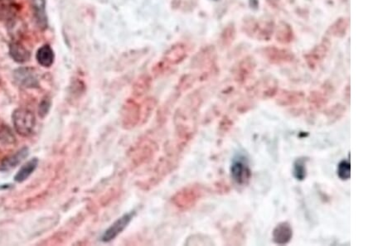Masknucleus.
I'll use <instances>...</instances> for the list:
<instances>
[{"instance_id":"nucleus-1","label":"nucleus","mask_w":373,"mask_h":246,"mask_svg":"<svg viewBox=\"0 0 373 246\" xmlns=\"http://www.w3.org/2000/svg\"><path fill=\"white\" fill-rule=\"evenodd\" d=\"M233 181L240 186H245L251 178V170L247 157L239 154L233 157L230 168Z\"/></svg>"},{"instance_id":"nucleus-5","label":"nucleus","mask_w":373,"mask_h":246,"mask_svg":"<svg viewBox=\"0 0 373 246\" xmlns=\"http://www.w3.org/2000/svg\"><path fill=\"white\" fill-rule=\"evenodd\" d=\"M293 228L290 223L283 221L278 224L272 231L273 242L279 246H285L290 243L293 238Z\"/></svg>"},{"instance_id":"nucleus-15","label":"nucleus","mask_w":373,"mask_h":246,"mask_svg":"<svg viewBox=\"0 0 373 246\" xmlns=\"http://www.w3.org/2000/svg\"><path fill=\"white\" fill-rule=\"evenodd\" d=\"M50 107H51V102L49 100L44 99L42 100L39 105V116L43 118L49 111Z\"/></svg>"},{"instance_id":"nucleus-14","label":"nucleus","mask_w":373,"mask_h":246,"mask_svg":"<svg viewBox=\"0 0 373 246\" xmlns=\"http://www.w3.org/2000/svg\"><path fill=\"white\" fill-rule=\"evenodd\" d=\"M0 140L4 142L5 144H11L14 141V136L9 128H3L0 129Z\"/></svg>"},{"instance_id":"nucleus-12","label":"nucleus","mask_w":373,"mask_h":246,"mask_svg":"<svg viewBox=\"0 0 373 246\" xmlns=\"http://www.w3.org/2000/svg\"><path fill=\"white\" fill-rule=\"evenodd\" d=\"M37 164H38V159L37 158H33V159L29 160V162H26L20 169L19 172L17 173L15 177H14V180L17 183H23L25 181L26 179L30 177L32 173H34L35 169L37 168Z\"/></svg>"},{"instance_id":"nucleus-7","label":"nucleus","mask_w":373,"mask_h":246,"mask_svg":"<svg viewBox=\"0 0 373 246\" xmlns=\"http://www.w3.org/2000/svg\"><path fill=\"white\" fill-rule=\"evenodd\" d=\"M28 155H29V149L23 148L22 150L16 152L14 154L6 157L0 163V171L8 172L16 168L25 157H28Z\"/></svg>"},{"instance_id":"nucleus-11","label":"nucleus","mask_w":373,"mask_h":246,"mask_svg":"<svg viewBox=\"0 0 373 246\" xmlns=\"http://www.w3.org/2000/svg\"><path fill=\"white\" fill-rule=\"evenodd\" d=\"M307 162H308L307 157H300L296 158L293 163L292 174L297 181H304L307 178V174H308Z\"/></svg>"},{"instance_id":"nucleus-10","label":"nucleus","mask_w":373,"mask_h":246,"mask_svg":"<svg viewBox=\"0 0 373 246\" xmlns=\"http://www.w3.org/2000/svg\"><path fill=\"white\" fill-rule=\"evenodd\" d=\"M36 59L38 64L43 67H50L54 62L55 54L49 45L45 44L37 50Z\"/></svg>"},{"instance_id":"nucleus-3","label":"nucleus","mask_w":373,"mask_h":246,"mask_svg":"<svg viewBox=\"0 0 373 246\" xmlns=\"http://www.w3.org/2000/svg\"><path fill=\"white\" fill-rule=\"evenodd\" d=\"M134 215H135V212H129L123 215L117 220H115V222L104 231L102 237V241L107 243L116 238L128 226L129 224L133 219Z\"/></svg>"},{"instance_id":"nucleus-13","label":"nucleus","mask_w":373,"mask_h":246,"mask_svg":"<svg viewBox=\"0 0 373 246\" xmlns=\"http://www.w3.org/2000/svg\"><path fill=\"white\" fill-rule=\"evenodd\" d=\"M337 175L342 181L349 180L351 178V164L347 160H342L337 167Z\"/></svg>"},{"instance_id":"nucleus-9","label":"nucleus","mask_w":373,"mask_h":246,"mask_svg":"<svg viewBox=\"0 0 373 246\" xmlns=\"http://www.w3.org/2000/svg\"><path fill=\"white\" fill-rule=\"evenodd\" d=\"M9 55L14 62L24 63L30 59L31 54L20 42H13L9 46Z\"/></svg>"},{"instance_id":"nucleus-2","label":"nucleus","mask_w":373,"mask_h":246,"mask_svg":"<svg viewBox=\"0 0 373 246\" xmlns=\"http://www.w3.org/2000/svg\"><path fill=\"white\" fill-rule=\"evenodd\" d=\"M13 123L15 130L22 136H29L35 126V116L31 110L19 108L13 112Z\"/></svg>"},{"instance_id":"nucleus-8","label":"nucleus","mask_w":373,"mask_h":246,"mask_svg":"<svg viewBox=\"0 0 373 246\" xmlns=\"http://www.w3.org/2000/svg\"><path fill=\"white\" fill-rule=\"evenodd\" d=\"M32 8L34 19L39 29L47 28V16L46 12V0H32Z\"/></svg>"},{"instance_id":"nucleus-6","label":"nucleus","mask_w":373,"mask_h":246,"mask_svg":"<svg viewBox=\"0 0 373 246\" xmlns=\"http://www.w3.org/2000/svg\"><path fill=\"white\" fill-rule=\"evenodd\" d=\"M19 6L12 0H0V19L7 25H13L19 13Z\"/></svg>"},{"instance_id":"nucleus-4","label":"nucleus","mask_w":373,"mask_h":246,"mask_svg":"<svg viewBox=\"0 0 373 246\" xmlns=\"http://www.w3.org/2000/svg\"><path fill=\"white\" fill-rule=\"evenodd\" d=\"M16 82L26 88H35L38 87V80L34 70L30 67H21L13 72Z\"/></svg>"}]
</instances>
